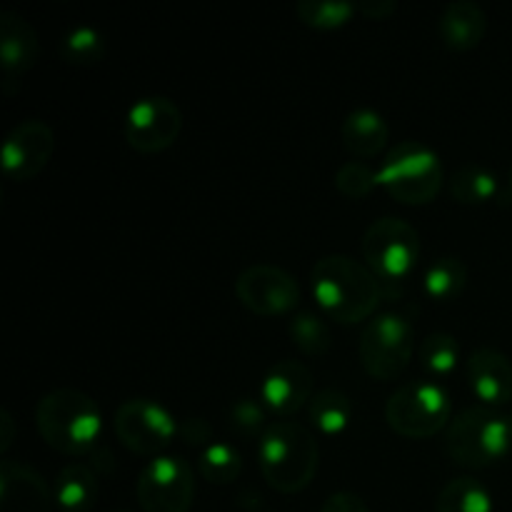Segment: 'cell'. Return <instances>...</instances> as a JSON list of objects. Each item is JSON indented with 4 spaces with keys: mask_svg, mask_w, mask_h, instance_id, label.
Wrapping results in <instances>:
<instances>
[{
    "mask_svg": "<svg viewBox=\"0 0 512 512\" xmlns=\"http://www.w3.org/2000/svg\"><path fill=\"white\" fill-rule=\"evenodd\" d=\"M435 512H493L490 490L470 475H460L445 483L435 500Z\"/></svg>",
    "mask_w": 512,
    "mask_h": 512,
    "instance_id": "obj_21",
    "label": "cell"
},
{
    "mask_svg": "<svg viewBox=\"0 0 512 512\" xmlns=\"http://www.w3.org/2000/svg\"><path fill=\"white\" fill-rule=\"evenodd\" d=\"M468 380L473 393L490 408H498L512 400V363L500 350H473L468 360Z\"/></svg>",
    "mask_w": 512,
    "mask_h": 512,
    "instance_id": "obj_17",
    "label": "cell"
},
{
    "mask_svg": "<svg viewBox=\"0 0 512 512\" xmlns=\"http://www.w3.org/2000/svg\"><path fill=\"white\" fill-rule=\"evenodd\" d=\"M453 400L443 385L433 380H410L390 395L385 405V420L398 435L410 440H425L450 425Z\"/></svg>",
    "mask_w": 512,
    "mask_h": 512,
    "instance_id": "obj_6",
    "label": "cell"
},
{
    "mask_svg": "<svg viewBox=\"0 0 512 512\" xmlns=\"http://www.w3.org/2000/svg\"><path fill=\"white\" fill-rule=\"evenodd\" d=\"M55 150V135L48 123L28 118L15 125L3 143V170L10 180L35 178L48 165Z\"/></svg>",
    "mask_w": 512,
    "mask_h": 512,
    "instance_id": "obj_13",
    "label": "cell"
},
{
    "mask_svg": "<svg viewBox=\"0 0 512 512\" xmlns=\"http://www.w3.org/2000/svg\"><path fill=\"white\" fill-rule=\"evenodd\" d=\"M118 512H130V510H118Z\"/></svg>",
    "mask_w": 512,
    "mask_h": 512,
    "instance_id": "obj_37",
    "label": "cell"
},
{
    "mask_svg": "<svg viewBox=\"0 0 512 512\" xmlns=\"http://www.w3.org/2000/svg\"><path fill=\"white\" fill-rule=\"evenodd\" d=\"M195 488L198 483L188 460L158 455L140 470L135 493L145 512H188Z\"/></svg>",
    "mask_w": 512,
    "mask_h": 512,
    "instance_id": "obj_9",
    "label": "cell"
},
{
    "mask_svg": "<svg viewBox=\"0 0 512 512\" xmlns=\"http://www.w3.org/2000/svg\"><path fill=\"white\" fill-rule=\"evenodd\" d=\"M178 435L188 445H198V448L205 445V448H208L210 438H213V425L205 418H185L183 423H180Z\"/></svg>",
    "mask_w": 512,
    "mask_h": 512,
    "instance_id": "obj_32",
    "label": "cell"
},
{
    "mask_svg": "<svg viewBox=\"0 0 512 512\" xmlns=\"http://www.w3.org/2000/svg\"><path fill=\"white\" fill-rule=\"evenodd\" d=\"M365 265L373 270L380 285H395L400 288L405 278L415 270L420 260V235L405 220L378 218L363 235Z\"/></svg>",
    "mask_w": 512,
    "mask_h": 512,
    "instance_id": "obj_7",
    "label": "cell"
},
{
    "mask_svg": "<svg viewBox=\"0 0 512 512\" xmlns=\"http://www.w3.org/2000/svg\"><path fill=\"white\" fill-rule=\"evenodd\" d=\"M198 470L208 483L230 485L243 473V455L228 443H213L200 453Z\"/></svg>",
    "mask_w": 512,
    "mask_h": 512,
    "instance_id": "obj_25",
    "label": "cell"
},
{
    "mask_svg": "<svg viewBox=\"0 0 512 512\" xmlns=\"http://www.w3.org/2000/svg\"><path fill=\"white\" fill-rule=\"evenodd\" d=\"M438 30L448 48L470 50L483 43L488 33V15L473 0H453L440 13Z\"/></svg>",
    "mask_w": 512,
    "mask_h": 512,
    "instance_id": "obj_18",
    "label": "cell"
},
{
    "mask_svg": "<svg viewBox=\"0 0 512 512\" xmlns=\"http://www.w3.org/2000/svg\"><path fill=\"white\" fill-rule=\"evenodd\" d=\"M183 113L168 95L140 98L125 118V140L138 153H160L178 140Z\"/></svg>",
    "mask_w": 512,
    "mask_h": 512,
    "instance_id": "obj_11",
    "label": "cell"
},
{
    "mask_svg": "<svg viewBox=\"0 0 512 512\" xmlns=\"http://www.w3.org/2000/svg\"><path fill=\"white\" fill-rule=\"evenodd\" d=\"M505 198L512 200V165H510V173H508V185H505Z\"/></svg>",
    "mask_w": 512,
    "mask_h": 512,
    "instance_id": "obj_36",
    "label": "cell"
},
{
    "mask_svg": "<svg viewBox=\"0 0 512 512\" xmlns=\"http://www.w3.org/2000/svg\"><path fill=\"white\" fill-rule=\"evenodd\" d=\"M35 428L40 438L63 455H83L95 448L103 430V413L88 393L58 388L35 405Z\"/></svg>",
    "mask_w": 512,
    "mask_h": 512,
    "instance_id": "obj_3",
    "label": "cell"
},
{
    "mask_svg": "<svg viewBox=\"0 0 512 512\" xmlns=\"http://www.w3.org/2000/svg\"><path fill=\"white\" fill-rule=\"evenodd\" d=\"M265 420H268L265 408L253 398L235 400L233 408H230V425H233V430H238L240 435H250V438L263 435L265 428L270 425L265 423Z\"/></svg>",
    "mask_w": 512,
    "mask_h": 512,
    "instance_id": "obj_31",
    "label": "cell"
},
{
    "mask_svg": "<svg viewBox=\"0 0 512 512\" xmlns=\"http://www.w3.org/2000/svg\"><path fill=\"white\" fill-rule=\"evenodd\" d=\"M358 10L370 20H385L395 10V0H365L358 3Z\"/></svg>",
    "mask_w": 512,
    "mask_h": 512,
    "instance_id": "obj_34",
    "label": "cell"
},
{
    "mask_svg": "<svg viewBox=\"0 0 512 512\" xmlns=\"http://www.w3.org/2000/svg\"><path fill=\"white\" fill-rule=\"evenodd\" d=\"M460 360V343L450 333H430L420 343V363L435 375L453 373Z\"/></svg>",
    "mask_w": 512,
    "mask_h": 512,
    "instance_id": "obj_29",
    "label": "cell"
},
{
    "mask_svg": "<svg viewBox=\"0 0 512 512\" xmlns=\"http://www.w3.org/2000/svg\"><path fill=\"white\" fill-rule=\"evenodd\" d=\"M320 512H370L365 500L360 495L350 493V490H338V493L328 495Z\"/></svg>",
    "mask_w": 512,
    "mask_h": 512,
    "instance_id": "obj_33",
    "label": "cell"
},
{
    "mask_svg": "<svg viewBox=\"0 0 512 512\" xmlns=\"http://www.w3.org/2000/svg\"><path fill=\"white\" fill-rule=\"evenodd\" d=\"M315 300L325 315L355 325L373 318L383 298V285L373 270L350 255H325L310 270Z\"/></svg>",
    "mask_w": 512,
    "mask_h": 512,
    "instance_id": "obj_1",
    "label": "cell"
},
{
    "mask_svg": "<svg viewBox=\"0 0 512 512\" xmlns=\"http://www.w3.org/2000/svg\"><path fill=\"white\" fill-rule=\"evenodd\" d=\"M295 13L310 28L333 30L350 23L353 15L358 13V5L348 3V0H300L295 5Z\"/></svg>",
    "mask_w": 512,
    "mask_h": 512,
    "instance_id": "obj_27",
    "label": "cell"
},
{
    "mask_svg": "<svg viewBox=\"0 0 512 512\" xmlns=\"http://www.w3.org/2000/svg\"><path fill=\"white\" fill-rule=\"evenodd\" d=\"M290 338L293 343L303 350L310 358H320L333 345V335H330L328 323L320 315L310 313V310H300L293 320H290Z\"/></svg>",
    "mask_w": 512,
    "mask_h": 512,
    "instance_id": "obj_28",
    "label": "cell"
},
{
    "mask_svg": "<svg viewBox=\"0 0 512 512\" xmlns=\"http://www.w3.org/2000/svg\"><path fill=\"white\" fill-rule=\"evenodd\" d=\"M335 185L350 200H363L378 188V170L370 168L365 160H348L335 173Z\"/></svg>",
    "mask_w": 512,
    "mask_h": 512,
    "instance_id": "obj_30",
    "label": "cell"
},
{
    "mask_svg": "<svg viewBox=\"0 0 512 512\" xmlns=\"http://www.w3.org/2000/svg\"><path fill=\"white\" fill-rule=\"evenodd\" d=\"M100 493L98 475L85 463H68L55 478V503L65 512H88Z\"/></svg>",
    "mask_w": 512,
    "mask_h": 512,
    "instance_id": "obj_20",
    "label": "cell"
},
{
    "mask_svg": "<svg viewBox=\"0 0 512 512\" xmlns=\"http://www.w3.org/2000/svg\"><path fill=\"white\" fill-rule=\"evenodd\" d=\"M115 435L128 450L138 455H160L173 438L180 425L173 415L148 398H130L115 410Z\"/></svg>",
    "mask_w": 512,
    "mask_h": 512,
    "instance_id": "obj_10",
    "label": "cell"
},
{
    "mask_svg": "<svg viewBox=\"0 0 512 512\" xmlns=\"http://www.w3.org/2000/svg\"><path fill=\"white\" fill-rule=\"evenodd\" d=\"M53 495L38 470L18 460L0 463V512H50Z\"/></svg>",
    "mask_w": 512,
    "mask_h": 512,
    "instance_id": "obj_16",
    "label": "cell"
},
{
    "mask_svg": "<svg viewBox=\"0 0 512 512\" xmlns=\"http://www.w3.org/2000/svg\"><path fill=\"white\" fill-rule=\"evenodd\" d=\"M15 438V423H13V415L8 410L0 413V453H8V448L13 445Z\"/></svg>",
    "mask_w": 512,
    "mask_h": 512,
    "instance_id": "obj_35",
    "label": "cell"
},
{
    "mask_svg": "<svg viewBox=\"0 0 512 512\" xmlns=\"http://www.w3.org/2000/svg\"><path fill=\"white\" fill-rule=\"evenodd\" d=\"M235 295L258 315H285L298 308L300 285L288 270L258 263L245 268L235 280Z\"/></svg>",
    "mask_w": 512,
    "mask_h": 512,
    "instance_id": "obj_12",
    "label": "cell"
},
{
    "mask_svg": "<svg viewBox=\"0 0 512 512\" xmlns=\"http://www.w3.org/2000/svg\"><path fill=\"white\" fill-rule=\"evenodd\" d=\"M378 185H383L400 203H430L443 188L440 155L425 143L405 140L388 150L378 170Z\"/></svg>",
    "mask_w": 512,
    "mask_h": 512,
    "instance_id": "obj_5",
    "label": "cell"
},
{
    "mask_svg": "<svg viewBox=\"0 0 512 512\" xmlns=\"http://www.w3.org/2000/svg\"><path fill=\"white\" fill-rule=\"evenodd\" d=\"M40 58V38L33 25L15 10L0 13V63H3V93H18L23 75Z\"/></svg>",
    "mask_w": 512,
    "mask_h": 512,
    "instance_id": "obj_14",
    "label": "cell"
},
{
    "mask_svg": "<svg viewBox=\"0 0 512 512\" xmlns=\"http://www.w3.org/2000/svg\"><path fill=\"white\" fill-rule=\"evenodd\" d=\"M353 418V403L338 388H323L310 398V420L328 435L343 433Z\"/></svg>",
    "mask_w": 512,
    "mask_h": 512,
    "instance_id": "obj_24",
    "label": "cell"
},
{
    "mask_svg": "<svg viewBox=\"0 0 512 512\" xmlns=\"http://www.w3.org/2000/svg\"><path fill=\"white\" fill-rule=\"evenodd\" d=\"M498 178H495L493 170H488L485 165L478 163H465L450 178V195H453L458 203L463 205H480L493 200L495 195H500Z\"/></svg>",
    "mask_w": 512,
    "mask_h": 512,
    "instance_id": "obj_22",
    "label": "cell"
},
{
    "mask_svg": "<svg viewBox=\"0 0 512 512\" xmlns=\"http://www.w3.org/2000/svg\"><path fill=\"white\" fill-rule=\"evenodd\" d=\"M105 50H108L105 48V35L90 25H78L60 40V55L70 65H83V68L98 65L105 58Z\"/></svg>",
    "mask_w": 512,
    "mask_h": 512,
    "instance_id": "obj_26",
    "label": "cell"
},
{
    "mask_svg": "<svg viewBox=\"0 0 512 512\" xmlns=\"http://www.w3.org/2000/svg\"><path fill=\"white\" fill-rule=\"evenodd\" d=\"M258 465L270 488L285 495L300 493L318 473L320 445L305 425L275 420L260 435Z\"/></svg>",
    "mask_w": 512,
    "mask_h": 512,
    "instance_id": "obj_2",
    "label": "cell"
},
{
    "mask_svg": "<svg viewBox=\"0 0 512 512\" xmlns=\"http://www.w3.org/2000/svg\"><path fill=\"white\" fill-rule=\"evenodd\" d=\"M313 398V373L300 360H280L260 383V400L278 415H293Z\"/></svg>",
    "mask_w": 512,
    "mask_h": 512,
    "instance_id": "obj_15",
    "label": "cell"
},
{
    "mask_svg": "<svg viewBox=\"0 0 512 512\" xmlns=\"http://www.w3.org/2000/svg\"><path fill=\"white\" fill-rule=\"evenodd\" d=\"M445 450L450 458L465 468H488L512 450L510 413L473 405L450 420L445 433Z\"/></svg>",
    "mask_w": 512,
    "mask_h": 512,
    "instance_id": "obj_4",
    "label": "cell"
},
{
    "mask_svg": "<svg viewBox=\"0 0 512 512\" xmlns=\"http://www.w3.org/2000/svg\"><path fill=\"white\" fill-rule=\"evenodd\" d=\"M423 283L430 298L440 300V303L453 300L465 290V283H468V265L458 255H443V258L433 260L428 265V270L423 275Z\"/></svg>",
    "mask_w": 512,
    "mask_h": 512,
    "instance_id": "obj_23",
    "label": "cell"
},
{
    "mask_svg": "<svg viewBox=\"0 0 512 512\" xmlns=\"http://www.w3.org/2000/svg\"><path fill=\"white\" fill-rule=\"evenodd\" d=\"M340 138L350 155H355L358 160H370L385 150L390 128L380 113L370 108H358L343 120Z\"/></svg>",
    "mask_w": 512,
    "mask_h": 512,
    "instance_id": "obj_19",
    "label": "cell"
},
{
    "mask_svg": "<svg viewBox=\"0 0 512 512\" xmlns=\"http://www.w3.org/2000/svg\"><path fill=\"white\" fill-rule=\"evenodd\" d=\"M360 363L375 380H395L413 360V325L398 313H380L365 323L360 335Z\"/></svg>",
    "mask_w": 512,
    "mask_h": 512,
    "instance_id": "obj_8",
    "label": "cell"
}]
</instances>
